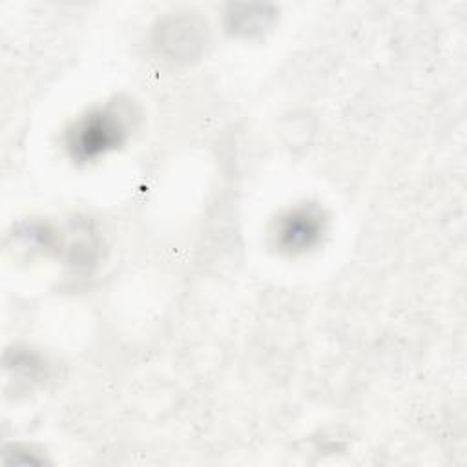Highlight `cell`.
<instances>
[{
    "label": "cell",
    "instance_id": "obj_1",
    "mask_svg": "<svg viewBox=\"0 0 467 467\" xmlns=\"http://www.w3.org/2000/svg\"><path fill=\"white\" fill-rule=\"evenodd\" d=\"M131 119V109L119 100L88 111L67 130L69 155L82 162L104 157L128 139Z\"/></svg>",
    "mask_w": 467,
    "mask_h": 467
},
{
    "label": "cell",
    "instance_id": "obj_2",
    "mask_svg": "<svg viewBox=\"0 0 467 467\" xmlns=\"http://www.w3.org/2000/svg\"><path fill=\"white\" fill-rule=\"evenodd\" d=\"M325 234V217L317 206H296L286 210L272 230L274 244L286 254H303L314 248Z\"/></svg>",
    "mask_w": 467,
    "mask_h": 467
}]
</instances>
